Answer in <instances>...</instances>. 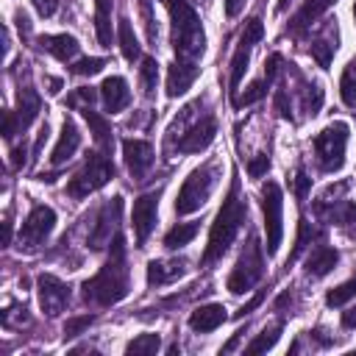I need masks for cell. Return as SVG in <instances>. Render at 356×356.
Returning a JSON list of instances; mask_svg holds the SVG:
<instances>
[{
  "label": "cell",
  "instance_id": "ab89813d",
  "mask_svg": "<svg viewBox=\"0 0 356 356\" xmlns=\"http://www.w3.org/2000/svg\"><path fill=\"white\" fill-rule=\"evenodd\" d=\"M103 67H106V61L92 56V58H81V61H75V64H72V72H75V75H97Z\"/></svg>",
  "mask_w": 356,
  "mask_h": 356
},
{
  "label": "cell",
  "instance_id": "7c38bea8",
  "mask_svg": "<svg viewBox=\"0 0 356 356\" xmlns=\"http://www.w3.org/2000/svg\"><path fill=\"white\" fill-rule=\"evenodd\" d=\"M39 108H42V100H39V95H36L31 86L19 89V97H17V108L3 114V136H6V139H14L17 134H25V131H28V125L36 120Z\"/></svg>",
  "mask_w": 356,
  "mask_h": 356
},
{
  "label": "cell",
  "instance_id": "8fae6325",
  "mask_svg": "<svg viewBox=\"0 0 356 356\" xmlns=\"http://www.w3.org/2000/svg\"><path fill=\"white\" fill-rule=\"evenodd\" d=\"M264 36V28L259 19H248L242 36H239V44H236V53L231 58V75H228V92H231V100L236 97V89L245 78V70H248V61H250V53H253V44Z\"/></svg>",
  "mask_w": 356,
  "mask_h": 356
},
{
  "label": "cell",
  "instance_id": "bcb514c9",
  "mask_svg": "<svg viewBox=\"0 0 356 356\" xmlns=\"http://www.w3.org/2000/svg\"><path fill=\"white\" fill-rule=\"evenodd\" d=\"M31 3H33V8H36L39 17H53L56 8H58V0H31Z\"/></svg>",
  "mask_w": 356,
  "mask_h": 356
},
{
  "label": "cell",
  "instance_id": "e0dca14e",
  "mask_svg": "<svg viewBox=\"0 0 356 356\" xmlns=\"http://www.w3.org/2000/svg\"><path fill=\"white\" fill-rule=\"evenodd\" d=\"M337 39H339L337 19H334V22H325V25H323V31L312 39L309 53H312V58H314L323 70H328V64H331V58H334V53H337Z\"/></svg>",
  "mask_w": 356,
  "mask_h": 356
},
{
  "label": "cell",
  "instance_id": "f5cc1de1",
  "mask_svg": "<svg viewBox=\"0 0 356 356\" xmlns=\"http://www.w3.org/2000/svg\"><path fill=\"white\" fill-rule=\"evenodd\" d=\"M58 89H61V81H58V78H50V92H53V95H56V92H58Z\"/></svg>",
  "mask_w": 356,
  "mask_h": 356
},
{
  "label": "cell",
  "instance_id": "44dd1931",
  "mask_svg": "<svg viewBox=\"0 0 356 356\" xmlns=\"http://www.w3.org/2000/svg\"><path fill=\"white\" fill-rule=\"evenodd\" d=\"M78 145H81V134H78L75 122H72V120H64L61 136H58V142H56V147H53V153H50V164H53V167H61L64 161H70V159L75 156Z\"/></svg>",
  "mask_w": 356,
  "mask_h": 356
},
{
  "label": "cell",
  "instance_id": "7a4b0ae2",
  "mask_svg": "<svg viewBox=\"0 0 356 356\" xmlns=\"http://www.w3.org/2000/svg\"><path fill=\"white\" fill-rule=\"evenodd\" d=\"M245 217H248V200L239 195V181H234L222 206H220V211H217V217H214V222H211L209 242H206V250H203V259H200L203 267L217 261L231 248V242L236 239Z\"/></svg>",
  "mask_w": 356,
  "mask_h": 356
},
{
  "label": "cell",
  "instance_id": "74e56055",
  "mask_svg": "<svg viewBox=\"0 0 356 356\" xmlns=\"http://www.w3.org/2000/svg\"><path fill=\"white\" fill-rule=\"evenodd\" d=\"M314 236H317V231H314V228L309 225V220H303V217H300V222H298V239H295V250L289 253L286 264H292V261H295V259L300 256V250H303V248H306V245H309V242H312Z\"/></svg>",
  "mask_w": 356,
  "mask_h": 356
},
{
  "label": "cell",
  "instance_id": "ac0fdd59",
  "mask_svg": "<svg viewBox=\"0 0 356 356\" xmlns=\"http://www.w3.org/2000/svg\"><path fill=\"white\" fill-rule=\"evenodd\" d=\"M100 100H103V108L117 114L122 111L128 103H131V89L125 83V78L120 75H108L103 83H100Z\"/></svg>",
  "mask_w": 356,
  "mask_h": 356
},
{
  "label": "cell",
  "instance_id": "f6af8a7d",
  "mask_svg": "<svg viewBox=\"0 0 356 356\" xmlns=\"http://www.w3.org/2000/svg\"><path fill=\"white\" fill-rule=\"evenodd\" d=\"M92 100H95V92H92V89H86V86H81L78 92H72V95L67 97V103H70V106H78V103L92 106ZM83 106H81V108H83Z\"/></svg>",
  "mask_w": 356,
  "mask_h": 356
},
{
  "label": "cell",
  "instance_id": "681fc988",
  "mask_svg": "<svg viewBox=\"0 0 356 356\" xmlns=\"http://www.w3.org/2000/svg\"><path fill=\"white\" fill-rule=\"evenodd\" d=\"M242 6H245V0H225V14L228 17H236L242 11Z\"/></svg>",
  "mask_w": 356,
  "mask_h": 356
},
{
  "label": "cell",
  "instance_id": "c3c4849f",
  "mask_svg": "<svg viewBox=\"0 0 356 356\" xmlns=\"http://www.w3.org/2000/svg\"><path fill=\"white\" fill-rule=\"evenodd\" d=\"M342 325L345 328H356V303L348 312H342Z\"/></svg>",
  "mask_w": 356,
  "mask_h": 356
},
{
  "label": "cell",
  "instance_id": "5bb4252c",
  "mask_svg": "<svg viewBox=\"0 0 356 356\" xmlns=\"http://www.w3.org/2000/svg\"><path fill=\"white\" fill-rule=\"evenodd\" d=\"M120 211H122V197H111L95 217V225H92V234H89V248L92 250H100L106 245H111V234H117V222H120Z\"/></svg>",
  "mask_w": 356,
  "mask_h": 356
},
{
  "label": "cell",
  "instance_id": "ee69618b",
  "mask_svg": "<svg viewBox=\"0 0 356 356\" xmlns=\"http://www.w3.org/2000/svg\"><path fill=\"white\" fill-rule=\"evenodd\" d=\"M281 64H284V58H281L278 53H273V56L267 58V64H264V81H267V83L275 81V75L281 72Z\"/></svg>",
  "mask_w": 356,
  "mask_h": 356
},
{
  "label": "cell",
  "instance_id": "f546056e",
  "mask_svg": "<svg viewBox=\"0 0 356 356\" xmlns=\"http://www.w3.org/2000/svg\"><path fill=\"white\" fill-rule=\"evenodd\" d=\"M339 95L348 108H356V58H350L339 78Z\"/></svg>",
  "mask_w": 356,
  "mask_h": 356
},
{
  "label": "cell",
  "instance_id": "d6a6232c",
  "mask_svg": "<svg viewBox=\"0 0 356 356\" xmlns=\"http://www.w3.org/2000/svg\"><path fill=\"white\" fill-rule=\"evenodd\" d=\"M159 345H161L159 334H139L136 339H131V342H128L125 353H128V356H150V353H156V350H159Z\"/></svg>",
  "mask_w": 356,
  "mask_h": 356
},
{
  "label": "cell",
  "instance_id": "9f6ffc18",
  "mask_svg": "<svg viewBox=\"0 0 356 356\" xmlns=\"http://www.w3.org/2000/svg\"><path fill=\"white\" fill-rule=\"evenodd\" d=\"M197 3H209V0H197Z\"/></svg>",
  "mask_w": 356,
  "mask_h": 356
},
{
  "label": "cell",
  "instance_id": "52a82bcc",
  "mask_svg": "<svg viewBox=\"0 0 356 356\" xmlns=\"http://www.w3.org/2000/svg\"><path fill=\"white\" fill-rule=\"evenodd\" d=\"M111 178H114V164H111L108 153L95 150V153L86 156L83 167L70 178L67 192H70L72 197H86L89 192H97L100 186H106Z\"/></svg>",
  "mask_w": 356,
  "mask_h": 356
},
{
  "label": "cell",
  "instance_id": "4316f807",
  "mask_svg": "<svg viewBox=\"0 0 356 356\" xmlns=\"http://www.w3.org/2000/svg\"><path fill=\"white\" fill-rule=\"evenodd\" d=\"M337 0H306L303 3V8L295 14V19H292V31L298 33V31H303V28H309L323 11H328L331 6H334Z\"/></svg>",
  "mask_w": 356,
  "mask_h": 356
},
{
  "label": "cell",
  "instance_id": "277c9868",
  "mask_svg": "<svg viewBox=\"0 0 356 356\" xmlns=\"http://www.w3.org/2000/svg\"><path fill=\"white\" fill-rule=\"evenodd\" d=\"M197 103H200V100H197ZM197 103H189V106L175 117V122H172V128H170V139H175V147H178L181 153H200V150H206V147L214 142V136H217V120H214L211 114H203V117H197L195 122H189V117L195 114Z\"/></svg>",
  "mask_w": 356,
  "mask_h": 356
},
{
  "label": "cell",
  "instance_id": "3957f363",
  "mask_svg": "<svg viewBox=\"0 0 356 356\" xmlns=\"http://www.w3.org/2000/svg\"><path fill=\"white\" fill-rule=\"evenodd\" d=\"M170 19H172V50L178 61H195L206 50V33L200 25V17L186 0H167Z\"/></svg>",
  "mask_w": 356,
  "mask_h": 356
},
{
  "label": "cell",
  "instance_id": "60d3db41",
  "mask_svg": "<svg viewBox=\"0 0 356 356\" xmlns=\"http://www.w3.org/2000/svg\"><path fill=\"white\" fill-rule=\"evenodd\" d=\"M267 170H270V156H267V153H259V156H253V159L248 161V175H250V178H261Z\"/></svg>",
  "mask_w": 356,
  "mask_h": 356
},
{
  "label": "cell",
  "instance_id": "f1b7e54d",
  "mask_svg": "<svg viewBox=\"0 0 356 356\" xmlns=\"http://www.w3.org/2000/svg\"><path fill=\"white\" fill-rule=\"evenodd\" d=\"M197 228H200L197 222H178V225H172V228L164 234V248H170V250H178V248L189 245V242L195 239Z\"/></svg>",
  "mask_w": 356,
  "mask_h": 356
},
{
  "label": "cell",
  "instance_id": "f35d334b",
  "mask_svg": "<svg viewBox=\"0 0 356 356\" xmlns=\"http://www.w3.org/2000/svg\"><path fill=\"white\" fill-rule=\"evenodd\" d=\"M92 323H95V314H78V317H70V320L64 323V337H67V339H72V337L83 334Z\"/></svg>",
  "mask_w": 356,
  "mask_h": 356
},
{
  "label": "cell",
  "instance_id": "484cf974",
  "mask_svg": "<svg viewBox=\"0 0 356 356\" xmlns=\"http://www.w3.org/2000/svg\"><path fill=\"white\" fill-rule=\"evenodd\" d=\"M81 114H83V120L89 122V131H92L95 142L100 145V150H103V153H111V145H114L111 122H108L106 117H100V114H97L92 106H83V108H81Z\"/></svg>",
  "mask_w": 356,
  "mask_h": 356
},
{
  "label": "cell",
  "instance_id": "5b68a950",
  "mask_svg": "<svg viewBox=\"0 0 356 356\" xmlns=\"http://www.w3.org/2000/svg\"><path fill=\"white\" fill-rule=\"evenodd\" d=\"M217 175H220V167L217 161H209L197 170L189 172V178L184 181V186L178 189V197H175V211L178 214H192L197 211L214 192L217 186Z\"/></svg>",
  "mask_w": 356,
  "mask_h": 356
},
{
  "label": "cell",
  "instance_id": "cb8c5ba5",
  "mask_svg": "<svg viewBox=\"0 0 356 356\" xmlns=\"http://www.w3.org/2000/svg\"><path fill=\"white\" fill-rule=\"evenodd\" d=\"M339 261V250L337 248H328V245H317L309 256H306V275L312 278H323L328 275Z\"/></svg>",
  "mask_w": 356,
  "mask_h": 356
},
{
  "label": "cell",
  "instance_id": "4fadbf2b",
  "mask_svg": "<svg viewBox=\"0 0 356 356\" xmlns=\"http://www.w3.org/2000/svg\"><path fill=\"white\" fill-rule=\"evenodd\" d=\"M36 292H39V306H42V312L47 317L61 314L67 309V303H70V286L61 278L50 275V273H42L36 278Z\"/></svg>",
  "mask_w": 356,
  "mask_h": 356
},
{
  "label": "cell",
  "instance_id": "ba28073f",
  "mask_svg": "<svg viewBox=\"0 0 356 356\" xmlns=\"http://www.w3.org/2000/svg\"><path fill=\"white\" fill-rule=\"evenodd\" d=\"M345 145H348L345 122H331L314 136V156L323 172H337L345 164Z\"/></svg>",
  "mask_w": 356,
  "mask_h": 356
},
{
  "label": "cell",
  "instance_id": "6da1fadb",
  "mask_svg": "<svg viewBox=\"0 0 356 356\" xmlns=\"http://www.w3.org/2000/svg\"><path fill=\"white\" fill-rule=\"evenodd\" d=\"M131 289V273L125 261V239L117 231L108 248V261L95 273L89 281H83V300L95 306H114L120 303Z\"/></svg>",
  "mask_w": 356,
  "mask_h": 356
},
{
  "label": "cell",
  "instance_id": "b9f144b4",
  "mask_svg": "<svg viewBox=\"0 0 356 356\" xmlns=\"http://www.w3.org/2000/svg\"><path fill=\"white\" fill-rule=\"evenodd\" d=\"M309 186H312V178L306 175V170H303V167H298V172H295V178H292V189H295L298 200H306Z\"/></svg>",
  "mask_w": 356,
  "mask_h": 356
},
{
  "label": "cell",
  "instance_id": "4dcf8cb0",
  "mask_svg": "<svg viewBox=\"0 0 356 356\" xmlns=\"http://www.w3.org/2000/svg\"><path fill=\"white\" fill-rule=\"evenodd\" d=\"M117 36H120V50H122V56H125L128 61L139 58V42H136V36H134V28H131L128 17H120Z\"/></svg>",
  "mask_w": 356,
  "mask_h": 356
},
{
  "label": "cell",
  "instance_id": "816d5d0a",
  "mask_svg": "<svg viewBox=\"0 0 356 356\" xmlns=\"http://www.w3.org/2000/svg\"><path fill=\"white\" fill-rule=\"evenodd\" d=\"M47 125H42V131H39V136H36V145H33V156H39V150H42V145H44V139H47Z\"/></svg>",
  "mask_w": 356,
  "mask_h": 356
},
{
  "label": "cell",
  "instance_id": "30bf717a",
  "mask_svg": "<svg viewBox=\"0 0 356 356\" xmlns=\"http://www.w3.org/2000/svg\"><path fill=\"white\" fill-rule=\"evenodd\" d=\"M56 228V211L50 206H33L31 214L25 217L22 228H19V236H17V248L22 253H33L44 245V239L53 234Z\"/></svg>",
  "mask_w": 356,
  "mask_h": 356
},
{
  "label": "cell",
  "instance_id": "8992f818",
  "mask_svg": "<svg viewBox=\"0 0 356 356\" xmlns=\"http://www.w3.org/2000/svg\"><path fill=\"white\" fill-rule=\"evenodd\" d=\"M261 275H264L261 245H259V239L250 234V236H248V245L242 248V253H239V259H236V264H234V270H231L225 286H228V292L242 295V292H250V289L261 281Z\"/></svg>",
  "mask_w": 356,
  "mask_h": 356
},
{
  "label": "cell",
  "instance_id": "d590c367",
  "mask_svg": "<svg viewBox=\"0 0 356 356\" xmlns=\"http://www.w3.org/2000/svg\"><path fill=\"white\" fill-rule=\"evenodd\" d=\"M300 103H303V111L309 117H314L320 111V106H323V89L317 83H306L303 92H300Z\"/></svg>",
  "mask_w": 356,
  "mask_h": 356
},
{
  "label": "cell",
  "instance_id": "83f0119b",
  "mask_svg": "<svg viewBox=\"0 0 356 356\" xmlns=\"http://www.w3.org/2000/svg\"><path fill=\"white\" fill-rule=\"evenodd\" d=\"M95 31L103 47H111V0L95 3Z\"/></svg>",
  "mask_w": 356,
  "mask_h": 356
},
{
  "label": "cell",
  "instance_id": "d4e9b609",
  "mask_svg": "<svg viewBox=\"0 0 356 356\" xmlns=\"http://www.w3.org/2000/svg\"><path fill=\"white\" fill-rule=\"evenodd\" d=\"M39 47L47 50L50 56H56L58 61H70V58H75L78 50H81L78 39L70 36V33H47V36L39 39Z\"/></svg>",
  "mask_w": 356,
  "mask_h": 356
},
{
  "label": "cell",
  "instance_id": "db71d44e",
  "mask_svg": "<svg viewBox=\"0 0 356 356\" xmlns=\"http://www.w3.org/2000/svg\"><path fill=\"white\" fill-rule=\"evenodd\" d=\"M286 6H289V0H278V11H284Z\"/></svg>",
  "mask_w": 356,
  "mask_h": 356
},
{
  "label": "cell",
  "instance_id": "1f68e13d",
  "mask_svg": "<svg viewBox=\"0 0 356 356\" xmlns=\"http://www.w3.org/2000/svg\"><path fill=\"white\" fill-rule=\"evenodd\" d=\"M281 328H284V323H275V325H270V328H264L248 348H245V353H264V350H270L275 342H278V337H281Z\"/></svg>",
  "mask_w": 356,
  "mask_h": 356
},
{
  "label": "cell",
  "instance_id": "836d02e7",
  "mask_svg": "<svg viewBox=\"0 0 356 356\" xmlns=\"http://www.w3.org/2000/svg\"><path fill=\"white\" fill-rule=\"evenodd\" d=\"M350 298H356V273H353L345 284L334 286V289L325 295V303H328V306H345Z\"/></svg>",
  "mask_w": 356,
  "mask_h": 356
},
{
  "label": "cell",
  "instance_id": "7402d4cb",
  "mask_svg": "<svg viewBox=\"0 0 356 356\" xmlns=\"http://www.w3.org/2000/svg\"><path fill=\"white\" fill-rule=\"evenodd\" d=\"M225 306L220 303H206V306H197L192 314H189V328L197 331V334H209L214 328H220L225 323Z\"/></svg>",
  "mask_w": 356,
  "mask_h": 356
},
{
  "label": "cell",
  "instance_id": "f907efd6",
  "mask_svg": "<svg viewBox=\"0 0 356 356\" xmlns=\"http://www.w3.org/2000/svg\"><path fill=\"white\" fill-rule=\"evenodd\" d=\"M11 164H14V170H19V167L25 164V145H22V147H14V159H11Z\"/></svg>",
  "mask_w": 356,
  "mask_h": 356
},
{
  "label": "cell",
  "instance_id": "e575fe53",
  "mask_svg": "<svg viewBox=\"0 0 356 356\" xmlns=\"http://www.w3.org/2000/svg\"><path fill=\"white\" fill-rule=\"evenodd\" d=\"M267 81L261 78V81H253V83H248V89L242 92V95H236L231 103L236 106V108H242V106H250V103H256V100H261L264 95H267Z\"/></svg>",
  "mask_w": 356,
  "mask_h": 356
},
{
  "label": "cell",
  "instance_id": "603a6c76",
  "mask_svg": "<svg viewBox=\"0 0 356 356\" xmlns=\"http://www.w3.org/2000/svg\"><path fill=\"white\" fill-rule=\"evenodd\" d=\"M184 273H186V264L181 259H153L147 264V284L161 286V284H170V281L181 278Z\"/></svg>",
  "mask_w": 356,
  "mask_h": 356
},
{
  "label": "cell",
  "instance_id": "ffe728a7",
  "mask_svg": "<svg viewBox=\"0 0 356 356\" xmlns=\"http://www.w3.org/2000/svg\"><path fill=\"white\" fill-rule=\"evenodd\" d=\"M317 214L325 222H337V225H350L356 222V203L353 200H328L325 195L317 200Z\"/></svg>",
  "mask_w": 356,
  "mask_h": 356
},
{
  "label": "cell",
  "instance_id": "d6986e66",
  "mask_svg": "<svg viewBox=\"0 0 356 356\" xmlns=\"http://www.w3.org/2000/svg\"><path fill=\"white\" fill-rule=\"evenodd\" d=\"M197 75H200V67L195 61H175L170 67V72H167V95L170 97L184 95L197 81Z\"/></svg>",
  "mask_w": 356,
  "mask_h": 356
},
{
  "label": "cell",
  "instance_id": "2e32d148",
  "mask_svg": "<svg viewBox=\"0 0 356 356\" xmlns=\"http://www.w3.org/2000/svg\"><path fill=\"white\" fill-rule=\"evenodd\" d=\"M122 156H125L128 172H131L136 181H142V178L147 175V170L153 167V159H156L153 145L145 142V139H125V142H122Z\"/></svg>",
  "mask_w": 356,
  "mask_h": 356
},
{
  "label": "cell",
  "instance_id": "7bdbcfd3",
  "mask_svg": "<svg viewBox=\"0 0 356 356\" xmlns=\"http://www.w3.org/2000/svg\"><path fill=\"white\" fill-rule=\"evenodd\" d=\"M142 17H145V31H147V42H150V44H156V42H159V28L153 25L156 19H153V11H150V3H147V0H142Z\"/></svg>",
  "mask_w": 356,
  "mask_h": 356
},
{
  "label": "cell",
  "instance_id": "11a10c76",
  "mask_svg": "<svg viewBox=\"0 0 356 356\" xmlns=\"http://www.w3.org/2000/svg\"><path fill=\"white\" fill-rule=\"evenodd\" d=\"M353 19H356V6H353Z\"/></svg>",
  "mask_w": 356,
  "mask_h": 356
},
{
  "label": "cell",
  "instance_id": "7dc6e473",
  "mask_svg": "<svg viewBox=\"0 0 356 356\" xmlns=\"http://www.w3.org/2000/svg\"><path fill=\"white\" fill-rule=\"evenodd\" d=\"M261 300H264V292H256V295H253V298H250V300H248V303L239 309V317H242V314H250V312H253V309H256Z\"/></svg>",
  "mask_w": 356,
  "mask_h": 356
},
{
  "label": "cell",
  "instance_id": "9c48e42d",
  "mask_svg": "<svg viewBox=\"0 0 356 356\" xmlns=\"http://www.w3.org/2000/svg\"><path fill=\"white\" fill-rule=\"evenodd\" d=\"M261 211H264V231H267V253L275 256L284 236V195L275 181L261 186Z\"/></svg>",
  "mask_w": 356,
  "mask_h": 356
},
{
  "label": "cell",
  "instance_id": "9a60e30c",
  "mask_svg": "<svg viewBox=\"0 0 356 356\" xmlns=\"http://www.w3.org/2000/svg\"><path fill=\"white\" fill-rule=\"evenodd\" d=\"M156 214H159V192H147L134 200V234L139 248L147 242L150 231L156 228Z\"/></svg>",
  "mask_w": 356,
  "mask_h": 356
},
{
  "label": "cell",
  "instance_id": "8d00e7d4",
  "mask_svg": "<svg viewBox=\"0 0 356 356\" xmlns=\"http://www.w3.org/2000/svg\"><path fill=\"white\" fill-rule=\"evenodd\" d=\"M139 78H142V89H145V95H153V92H156V83H159V64H156L153 58H142Z\"/></svg>",
  "mask_w": 356,
  "mask_h": 356
}]
</instances>
